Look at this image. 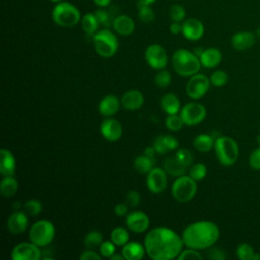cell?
I'll list each match as a JSON object with an SVG mask.
<instances>
[{"instance_id": "cell-1", "label": "cell", "mask_w": 260, "mask_h": 260, "mask_svg": "<svg viewBox=\"0 0 260 260\" xmlns=\"http://www.w3.org/2000/svg\"><path fill=\"white\" fill-rule=\"evenodd\" d=\"M143 245L147 256L153 260L178 258L185 246L182 236L167 226H156L150 230L144 238Z\"/></svg>"}, {"instance_id": "cell-2", "label": "cell", "mask_w": 260, "mask_h": 260, "mask_svg": "<svg viewBox=\"0 0 260 260\" xmlns=\"http://www.w3.org/2000/svg\"><path fill=\"white\" fill-rule=\"evenodd\" d=\"M181 236L187 248L204 250L212 247L217 242L220 232L214 222L201 220L187 225Z\"/></svg>"}, {"instance_id": "cell-3", "label": "cell", "mask_w": 260, "mask_h": 260, "mask_svg": "<svg viewBox=\"0 0 260 260\" xmlns=\"http://www.w3.org/2000/svg\"><path fill=\"white\" fill-rule=\"evenodd\" d=\"M174 70L181 76L191 77L196 74L201 66L199 57L187 49H178L172 57Z\"/></svg>"}, {"instance_id": "cell-4", "label": "cell", "mask_w": 260, "mask_h": 260, "mask_svg": "<svg viewBox=\"0 0 260 260\" xmlns=\"http://www.w3.org/2000/svg\"><path fill=\"white\" fill-rule=\"evenodd\" d=\"M213 148L218 161L222 166H233L239 157L238 143L230 136H217Z\"/></svg>"}, {"instance_id": "cell-5", "label": "cell", "mask_w": 260, "mask_h": 260, "mask_svg": "<svg viewBox=\"0 0 260 260\" xmlns=\"http://www.w3.org/2000/svg\"><path fill=\"white\" fill-rule=\"evenodd\" d=\"M94 50L103 58L113 57L119 48V42L117 37L109 29L103 28L98 30L92 37Z\"/></svg>"}, {"instance_id": "cell-6", "label": "cell", "mask_w": 260, "mask_h": 260, "mask_svg": "<svg viewBox=\"0 0 260 260\" xmlns=\"http://www.w3.org/2000/svg\"><path fill=\"white\" fill-rule=\"evenodd\" d=\"M54 22L62 27H72L80 21L79 10L69 2H59L52 10Z\"/></svg>"}, {"instance_id": "cell-7", "label": "cell", "mask_w": 260, "mask_h": 260, "mask_svg": "<svg viewBox=\"0 0 260 260\" xmlns=\"http://www.w3.org/2000/svg\"><path fill=\"white\" fill-rule=\"evenodd\" d=\"M56 235V229L54 224L47 220L41 219L32 223L29 229V240L40 248L49 246Z\"/></svg>"}, {"instance_id": "cell-8", "label": "cell", "mask_w": 260, "mask_h": 260, "mask_svg": "<svg viewBox=\"0 0 260 260\" xmlns=\"http://www.w3.org/2000/svg\"><path fill=\"white\" fill-rule=\"evenodd\" d=\"M197 181L191 178L189 175H182L177 177L172 185V195L173 197L181 202L185 203L192 200L197 192Z\"/></svg>"}, {"instance_id": "cell-9", "label": "cell", "mask_w": 260, "mask_h": 260, "mask_svg": "<svg viewBox=\"0 0 260 260\" xmlns=\"http://www.w3.org/2000/svg\"><path fill=\"white\" fill-rule=\"evenodd\" d=\"M180 116L185 125L195 126L200 124L205 119L206 109L202 104L191 102L181 108Z\"/></svg>"}, {"instance_id": "cell-10", "label": "cell", "mask_w": 260, "mask_h": 260, "mask_svg": "<svg viewBox=\"0 0 260 260\" xmlns=\"http://www.w3.org/2000/svg\"><path fill=\"white\" fill-rule=\"evenodd\" d=\"M210 86V79L201 73L192 75L187 82L186 92L187 95L193 100H199L208 91Z\"/></svg>"}, {"instance_id": "cell-11", "label": "cell", "mask_w": 260, "mask_h": 260, "mask_svg": "<svg viewBox=\"0 0 260 260\" xmlns=\"http://www.w3.org/2000/svg\"><path fill=\"white\" fill-rule=\"evenodd\" d=\"M144 58L147 64L155 70L164 69L168 64V54L158 44L149 45L144 52Z\"/></svg>"}, {"instance_id": "cell-12", "label": "cell", "mask_w": 260, "mask_h": 260, "mask_svg": "<svg viewBox=\"0 0 260 260\" xmlns=\"http://www.w3.org/2000/svg\"><path fill=\"white\" fill-rule=\"evenodd\" d=\"M42 257L41 249L32 242H21L11 250L12 260H39Z\"/></svg>"}, {"instance_id": "cell-13", "label": "cell", "mask_w": 260, "mask_h": 260, "mask_svg": "<svg viewBox=\"0 0 260 260\" xmlns=\"http://www.w3.org/2000/svg\"><path fill=\"white\" fill-rule=\"evenodd\" d=\"M168 185L167 172L164 168L153 167L146 176V186L153 194L161 193Z\"/></svg>"}, {"instance_id": "cell-14", "label": "cell", "mask_w": 260, "mask_h": 260, "mask_svg": "<svg viewBox=\"0 0 260 260\" xmlns=\"http://www.w3.org/2000/svg\"><path fill=\"white\" fill-rule=\"evenodd\" d=\"M149 217L143 211L135 210L127 214L126 216V225L128 230L133 233H144L149 228Z\"/></svg>"}, {"instance_id": "cell-15", "label": "cell", "mask_w": 260, "mask_h": 260, "mask_svg": "<svg viewBox=\"0 0 260 260\" xmlns=\"http://www.w3.org/2000/svg\"><path fill=\"white\" fill-rule=\"evenodd\" d=\"M100 131L103 137L111 142L118 141L123 133L121 123L114 118H107L103 120L100 126Z\"/></svg>"}, {"instance_id": "cell-16", "label": "cell", "mask_w": 260, "mask_h": 260, "mask_svg": "<svg viewBox=\"0 0 260 260\" xmlns=\"http://www.w3.org/2000/svg\"><path fill=\"white\" fill-rule=\"evenodd\" d=\"M28 226V216L24 211H13L6 220V229L13 235L22 234Z\"/></svg>"}, {"instance_id": "cell-17", "label": "cell", "mask_w": 260, "mask_h": 260, "mask_svg": "<svg viewBox=\"0 0 260 260\" xmlns=\"http://www.w3.org/2000/svg\"><path fill=\"white\" fill-rule=\"evenodd\" d=\"M182 34L189 41H198L204 34V25L196 18H188L182 24Z\"/></svg>"}, {"instance_id": "cell-18", "label": "cell", "mask_w": 260, "mask_h": 260, "mask_svg": "<svg viewBox=\"0 0 260 260\" xmlns=\"http://www.w3.org/2000/svg\"><path fill=\"white\" fill-rule=\"evenodd\" d=\"M256 43V36L252 31H238L231 38V45L237 51L250 49Z\"/></svg>"}, {"instance_id": "cell-19", "label": "cell", "mask_w": 260, "mask_h": 260, "mask_svg": "<svg viewBox=\"0 0 260 260\" xmlns=\"http://www.w3.org/2000/svg\"><path fill=\"white\" fill-rule=\"evenodd\" d=\"M143 103L144 96L137 89H130L126 91L121 99V104L123 108L129 111H135L140 109L143 106Z\"/></svg>"}, {"instance_id": "cell-20", "label": "cell", "mask_w": 260, "mask_h": 260, "mask_svg": "<svg viewBox=\"0 0 260 260\" xmlns=\"http://www.w3.org/2000/svg\"><path fill=\"white\" fill-rule=\"evenodd\" d=\"M120 100L114 94L105 95L99 103V112L105 117H111L115 115L120 108Z\"/></svg>"}, {"instance_id": "cell-21", "label": "cell", "mask_w": 260, "mask_h": 260, "mask_svg": "<svg viewBox=\"0 0 260 260\" xmlns=\"http://www.w3.org/2000/svg\"><path fill=\"white\" fill-rule=\"evenodd\" d=\"M145 254V247L139 242L129 241L122 248V255L126 260H141Z\"/></svg>"}, {"instance_id": "cell-22", "label": "cell", "mask_w": 260, "mask_h": 260, "mask_svg": "<svg viewBox=\"0 0 260 260\" xmlns=\"http://www.w3.org/2000/svg\"><path fill=\"white\" fill-rule=\"evenodd\" d=\"M0 173L3 177L14 176L16 162L13 154L6 148L0 150Z\"/></svg>"}, {"instance_id": "cell-23", "label": "cell", "mask_w": 260, "mask_h": 260, "mask_svg": "<svg viewBox=\"0 0 260 260\" xmlns=\"http://www.w3.org/2000/svg\"><path fill=\"white\" fill-rule=\"evenodd\" d=\"M113 27L115 31L121 36H130L134 31L135 24L130 16L121 14L114 18Z\"/></svg>"}, {"instance_id": "cell-24", "label": "cell", "mask_w": 260, "mask_h": 260, "mask_svg": "<svg viewBox=\"0 0 260 260\" xmlns=\"http://www.w3.org/2000/svg\"><path fill=\"white\" fill-rule=\"evenodd\" d=\"M221 59H222L221 52L216 48L204 49V51L199 57L201 65L206 68L216 67L221 62Z\"/></svg>"}, {"instance_id": "cell-25", "label": "cell", "mask_w": 260, "mask_h": 260, "mask_svg": "<svg viewBox=\"0 0 260 260\" xmlns=\"http://www.w3.org/2000/svg\"><path fill=\"white\" fill-rule=\"evenodd\" d=\"M160 107L168 115L178 114L181 110V103L179 98L174 93H166L160 100Z\"/></svg>"}, {"instance_id": "cell-26", "label": "cell", "mask_w": 260, "mask_h": 260, "mask_svg": "<svg viewBox=\"0 0 260 260\" xmlns=\"http://www.w3.org/2000/svg\"><path fill=\"white\" fill-rule=\"evenodd\" d=\"M186 166L183 165L176 155L169 156L164 161V169L167 172V174L173 176V177H180L185 174Z\"/></svg>"}, {"instance_id": "cell-27", "label": "cell", "mask_w": 260, "mask_h": 260, "mask_svg": "<svg viewBox=\"0 0 260 260\" xmlns=\"http://www.w3.org/2000/svg\"><path fill=\"white\" fill-rule=\"evenodd\" d=\"M214 141H215V138L212 135L201 133L194 137L193 146L199 152H208L213 148Z\"/></svg>"}, {"instance_id": "cell-28", "label": "cell", "mask_w": 260, "mask_h": 260, "mask_svg": "<svg viewBox=\"0 0 260 260\" xmlns=\"http://www.w3.org/2000/svg\"><path fill=\"white\" fill-rule=\"evenodd\" d=\"M81 26L86 36L93 37L99 29L100 22L94 13H85L81 18Z\"/></svg>"}, {"instance_id": "cell-29", "label": "cell", "mask_w": 260, "mask_h": 260, "mask_svg": "<svg viewBox=\"0 0 260 260\" xmlns=\"http://www.w3.org/2000/svg\"><path fill=\"white\" fill-rule=\"evenodd\" d=\"M18 190V182L13 176L3 177L0 183V192L5 198L12 197Z\"/></svg>"}, {"instance_id": "cell-30", "label": "cell", "mask_w": 260, "mask_h": 260, "mask_svg": "<svg viewBox=\"0 0 260 260\" xmlns=\"http://www.w3.org/2000/svg\"><path fill=\"white\" fill-rule=\"evenodd\" d=\"M111 241L118 247H123L130 240V235L127 229L123 226H116L111 231L110 234Z\"/></svg>"}, {"instance_id": "cell-31", "label": "cell", "mask_w": 260, "mask_h": 260, "mask_svg": "<svg viewBox=\"0 0 260 260\" xmlns=\"http://www.w3.org/2000/svg\"><path fill=\"white\" fill-rule=\"evenodd\" d=\"M154 162H155L154 158L148 157L143 154V155H139V156L135 157V159L133 161V166H134V169L138 173L147 175L149 173V171L154 167Z\"/></svg>"}, {"instance_id": "cell-32", "label": "cell", "mask_w": 260, "mask_h": 260, "mask_svg": "<svg viewBox=\"0 0 260 260\" xmlns=\"http://www.w3.org/2000/svg\"><path fill=\"white\" fill-rule=\"evenodd\" d=\"M103 235L101 232L99 231H90L88 232L85 236H84V239H83V244H84V247L86 249H89V250H95V249H99V247L101 246V244L103 243Z\"/></svg>"}, {"instance_id": "cell-33", "label": "cell", "mask_w": 260, "mask_h": 260, "mask_svg": "<svg viewBox=\"0 0 260 260\" xmlns=\"http://www.w3.org/2000/svg\"><path fill=\"white\" fill-rule=\"evenodd\" d=\"M137 8H138V17L142 22L150 23L154 20L155 14L152 8L150 7V5L137 3Z\"/></svg>"}, {"instance_id": "cell-34", "label": "cell", "mask_w": 260, "mask_h": 260, "mask_svg": "<svg viewBox=\"0 0 260 260\" xmlns=\"http://www.w3.org/2000/svg\"><path fill=\"white\" fill-rule=\"evenodd\" d=\"M43 205L38 199H28L23 204V211L29 216H36L42 212Z\"/></svg>"}, {"instance_id": "cell-35", "label": "cell", "mask_w": 260, "mask_h": 260, "mask_svg": "<svg viewBox=\"0 0 260 260\" xmlns=\"http://www.w3.org/2000/svg\"><path fill=\"white\" fill-rule=\"evenodd\" d=\"M255 251L253 247L248 243H242L238 245L236 249V255L241 260H253Z\"/></svg>"}, {"instance_id": "cell-36", "label": "cell", "mask_w": 260, "mask_h": 260, "mask_svg": "<svg viewBox=\"0 0 260 260\" xmlns=\"http://www.w3.org/2000/svg\"><path fill=\"white\" fill-rule=\"evenodd\" d=\"M207 174V168L202 162L192 164L189 169V176L193 178L195 181H201L205 178Z\"/></svg>"}, {"instance_id": "cell-37", "label": "cell", "mask_w": 260, "mask_h": 260, "mask_svg": "<svg viewBox=\"0 0 260 260\" xmlns=\"http://www.w3.org/2000/svg\"><path fill=\"white\" fill-rule=\"evenodd\" d=\"M166 127L168 130L170 131H179L182 129V127L185 125L181 116L180 115H168V117L166 118Z\"/></svg>"}, {"instance_id": "cell-38", "label": "cell", "mask_w": 260, "mask_h": 260, "mask_svg": "<svg viewBox=\"0 0 260 260\" xmlns=\"http://www.w3.org/2000/svg\"><path fill=\"white\" fill-rule=\"evenodd\" d=\"M100 25H103L106 28H110L111 26H113V22H114V18L113 15L111 13H109V11L104 10V9H98L94 12Z\"/></svg>"}, {"instance_id": "cell-39", "label": "cell", "mask_w": 260, "mask_h": 260, "mask_svg": "<svg viewBox=\"0 0 260 260\" xmlns=\"http://www.w3.org/2000/svg\"><path fill=\"white\" fill-rule=\"evenodd\" d=\"M209 79H210V83L212 85H214L216 87H220V86H223L228 83L229 75L223 70H216L210 75Z\"/></svg>"}, {"instance_id": "cell-40", "label": "cell", "mask_w": 260, "mask_h": 260, "mask_svg": "<svg viewBox=\"0 0 260 260\" xmlns=\"http://www.w3.org/2000/svg\"><path fill=\"white\" fill-rule=\"evenodd\" d=\"M169 15H170V18H171L173 21L180 22V21H182V20L185 19L186 11H185V8H184L182 5H180V4H173V5L170 7Z\"/></svg>"}, {"instance_id": "cell-41", "label": "cell", "mask_w": 260, "mask_h": 260, "mask_svg": "<svg viewBox=\"0 0 260 260\" xmlns=\"http://www.w3.org/2000/svg\"><path fill=\"white\" fill-rule=\"evenodd\" d=\"M171 74L168 70L160 69L158 70V72L155 74L154 76V83L158 86V87H167L170 83H171Z\"/></svg>"}, {"instance_id": "cell-42", "label": "cell", "mask_w": 260, "mask_h": 260, "mask_svg": "<svg viewBox=\"0 0 260 260\" xmlns=\"http://www.w3.org/2000/svg\"><path fill=\"white\" fill-rule=\"evenodd\" d=\"M99 253L103 258H111L116 253V245L110 241H103L99 247Z\"/></svg>"}, {"instance_id": "cell-43", "label": "cell", "mask_w": 260, "mask_h": 260, "mask_svg": "<svg viewBox=\"0 0 260 260\" xmlns=\"http://www.w3.org/2000/svg\"><path fill=\"white\" fill-rule=\"evenodd\" d=\"M175 155L186 167H190L193 164V154L187 148H180V149H178Z\"/></svg>"}, {"instance_id": "cell-44", "label": "cell", "mask_w": 260, "mask_h": 260, "mask_svg": "<svg viewBox=\"0 0 260 260\" xmlns=\"http://www.w3.org/2000/svg\"><path fill=\"white\" fill-rule=\"evenodd\" d=\"M179 260H197L202 259V255L198 252V250L188 248L186 250H182L180 255L178 256Z\"/></svg>"}, {"instance_id": "cell-45", "label": "cell", "mask_w": 260, "mask_h": 260, "mask_svg": "<svg viewBox=\"0 0 260 260\" xmlns=\"http://www.w3.org/2000/svg\"><path fill=\"white\" fill-rule=\"evenodd\" d=\"M140 194L137 192V191H134V190H131L129 191L127 194H126V198H125V201L126 203L130 206V207H136L139 202H140Z\"/></svg>"}, {"instance_id": "cell-46", "label": "cell", "mask_w": 260, "mask_h": 260, "mask_svg": "<svg viewBox=\"0 0 260 260\" xmlns=\"http://www.w3.org/2000/svg\"><path fill=\"white\" fill-rule=\"evenodd\" d=\"M249 164L252 169L260 170V146L251 152L249 157Z\"/></svg>"}, {"instance_id": "cell-47", "label": "cell", "mask_w": 260, "mask_h": 260, "mask_svg": "<svg viewBox=\"0 0 260 260\" xmlns=\"http://www.w3.org/2000/svg\"><path fill=\"white\" fill-rule=\"evenodd\" d=\"M152 146L154 147L155 151L159 154H166L169 151V149L167 148V146L164 142V136L162 135H159L154 139Z\"/></svg>"}, {"instance_id": "cell-48", "label": "cell", "mask_w": 260, "mask_h": 260, "mask_svg": "<svg viewBox=\"0 0 260 260\" xmlns=\"http://www.w3.org/2000/svg\"><path fill=\"white\" fill-rule=\"evenodd\" d=\"M103 257L101 256L100 253L95 252L94 250H89L86 249L84 252H82L79 255L80 260H101Z\"/></svg>"}, {"instance_id": "cell-49", "label": "cell", "mask_w": 260, "mask_h": 260, "mask_svg": "<svg viewBox=\"0 0 260 260\" xmlns=\"http://www.w3.org/2000/svg\"><path fill=\"white\" fill-rule=\"evenodd\" d=\"M164 136V142L167 146V148L170 150H175L179 147V141L173 136V135H162Z\"/></svg>"}, {"instance_id": "cell-50", "label": "cell", "mask_w": 260, "mask_h": 260, "mask_svg": "<svg viewBox=\"0 0 260 260\" xmlns=\"http://www.w3.org/2000/svg\"><path fill=\"white\" fill-rule=\"evenodd\" d=\"M225 254L224 251L219 249V248H213L208 252V258L213 259V260H223L225 259Z\"/></svg>"}, {"instance_id": "cell-51", "label": "cell", "mask_w": 260, "mask_h": 260, "mask_svg": "<svg viewBox=\"0 0 260 260\" xmlns=\"http://www.w3.org/2000/svg\"><path fill=\"white\" fill-rule=\"evenodd\" d=\"M129 210V205L127 203H117L114 207V212L117 216H125L128 214Z\"/></svg>"}, {"instance_id": "cell-52", "label": "cell", "mask_w": 260, "mask_h": 260, "mask_svg": "<svg viewBox=\"0 0 260 260\" xmlns=\"http://www.w3.org/2000/svg\"><path fill=\"white\" fill-rule=\"evenodd\" d=\"M170 31L173 35H178V34L182 32V24H180V22L173 21L170 25Z\"/></svg>"}, {"instance_id": "cell-53", "label": "cell", "mask_w": 260, "mask_h": 260, "mask_svg": "<svg viewBox=\"0 0 260 260\" xmlns=\"http://www.w3.org/2000/svg\"><path fill=\"white\" fill-rule=\"evenodd\" d=\"M155 149L153 146H149V147H146L143 151V154L148 156V157H151V158H154V153H155Z\"/></svg>"}, {"instance_id": "cell-54", "label": "cell", "mask_w": 260, "mask_h": 260, "mask_svg": "<svg viewBox=\"0 0 260 260\" xmlns=\"http://www.w3.org/2000/svg\"><path fill=\"white\" fill-rule=\"evenodd\" d=\"M112 0H93V2L100 7H107Z\"/></svg>"}, {"instance_id": "cell-55", "label": "cell", "mask_w": 260, "mask_h": 260, "mask_svg": "<svg viewBox=\"0 0 260 260\" xmlns=\"http://www.w3.org/2000/svg\"><path fill=\"white\" fill-rule=\"evenodd\" d=\"M123 259L124 257L122 254H116V253L110 258V260H123Z\"/></svg>"}, {"instance_id": "cell-56", "label": "cell", "mask_w": 260, "mask_h": 260, "mask_svg": "<svg viewBox=\"0 0 260 260\" xmlns=\"http://www.w3.org/2000/svg\"><path fill=\"white\" fill-rule=\"evenodd\" d=\"M156 0H138L137 3H140V4H146V5H150L152 4L153 2H155Z\"/></svg>"}, {"instance_id": "cell-57", "label": "cell", "mask_w": 260, "mask_h": 260, "mask_svg": "<svg viewBox=\"0 0 260 260\" xmlns=\"http://www.w3.org/2000/svg\"><path fill=\"white\" fill-rule=\"evenodd\" d=\"M204 51V49L203 48H196L195 50H194V53H195V55L196 56H198V57H200V55L202 54V52Z\"/></svg>"}, {"instance_id": "cell-58", "label": "cell", "mask_w": 260, "mask_h": 260, "mask_svg": "<svg viewBox=\"0 0 260 260\" xmlns=\"http://www.w3.org/2000/svg\"><path fill=\"white\" fill-rule=\"evenodd\" d=\"M253 260H260V255L258 253H255L254 257H253Z\"/></svg>"}, {"instance_id": "cell-59", "label": "cell", "mask_w": 260, "mask_h": 260, "mask_svg": "<svg viewBox=\"0 0 260 260\" xmlns=\"http://www.w3.org/2000/svg\"><path fill=\"white\" fill-rule=\"evenodd\" d=\"M256 35H257V37L260 39V27H258V29L256 30Z\"/></svg>"}, {"instance_id": "cell-60", "label": "cell", "mask_w": 260, "mask_h": 260, "mask_svg": "<svg viewBox=\"0 0 260 260\" xmlns=\"http://www.w3.org/2000/svg\"><path fill=\"white\" fill-rule=\"evenodd\" d=\"M257 142H258V144L260 145V134L257 136Z\"/></svg>"}, {"instance_id": "cell-61", "label": "cell", "mask_w": 260, "mask_h": 260, "mask_svg": "<svg viewBox=\"0 0 260 260\" xmlns=\"http://www.w3.org/2000/svg\"><path fill=\"white\" fill-rule=\"evenodd\" d=\"M52 2H55V3H59V2H62V0H50Z\"/></svg>"}]
</instances>
